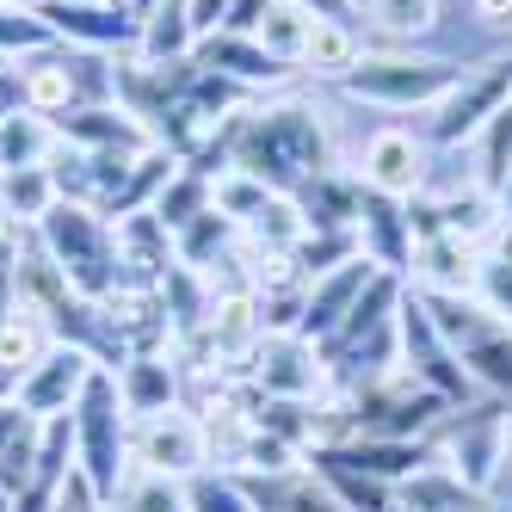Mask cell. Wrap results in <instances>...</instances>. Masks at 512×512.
Segmentation results:
<instances>
[{
  "label": "cell",
  "instance_id": "obj_20",
  "mask_svg": "<svg viewBox=\"0 0 512 512\" xmlns=\"http://www.w3.org/2000/svg\"><path fill=\"white\" fill-rule=\"evenodd\" d=\"M44 44H56V31L44 25V13L0 7V50H44Z\"/></svg>",
  "mask_w": 512,
  "mask_h": 512
},
{
  "label": "cell",
  "instance_id": "obj_1",
  "mask_svg": "<svg viewBox=\"0 0 512 512\" xmlns=\"http://www.w3.org/2000/svg\"><path fill=\"white\" fill-rule=\"evenodd\" d=\"M44 253L62 266V278L81 290L87 303H99L124 272H118V235H112V216L99 204H75V198H56V210L38 223Z\"/></svg>",
  "mask_w": 512,
  "mask_h": 512
},
{
  "label": "cell",
  "instance_id": "obj_4",
  "mask_svg": "<svg viewBox=\"0 0 512 512\" xmlns=\"http://www.w3.org/2000/svg\"><path fill=\"white\" fill-rule=\"evenodd\" d=\"M99 371V358L87 352V346H68V340H56L31 371L19 377V389H13V401L31 414V420H62V414H75V401H81V389H87V377Z\"/></svg>",
  "mask_w": 512,
  "mask_h": 512
},
{
  "label": "cell",
  "instance_id": "obj_11",
  "mask_svg": "<svg viewBox=\"0 0 512 512\" xmlns=\"http://www.w3.org/2000/svg\"><path fill=\"white\" fill-rule=\"evenodd\" d=\"M414 272L432 284V290H475V278H482V266H475V241L463 235H420L414 241Z\"/></svg>",
  "mask_w": 512,
  "mask_h": 512
},
{
  "label": "cell",
  "instance_id": "obj_3",
  "mask_svg": "<svg viewBox=\"0 0 512 512\" xmlns=\"http://www.w3.org/2000/svg\"><path fill=\"white\" fill-rule=\"evenodd\" d=\"M210 463V432L198 414L167 408V414H142L130 420V469H161V475H198Z\"/></svg>",
  "mask_w": 512,
  "mask_h": 512
},
{
  "label": "cell",
  "instance_id": "obj_12",
  "mask_svg": "<svg viewBox=\"0 0 512 512\" xmlns=\"http://www.w3.org/2000/svg\"><path fill=\"white\" fill-rule=\"evenodd\" d=\"M315 19L321 13H309L303 0H266V19L253 25V44H260L278 68H290V62H303V44H309Z\"/></svg>",
  "mask_w": 512,
  "mask_h": 512
},
{
  "label": "cell",
  "instance_id": "obj_15",
  "mask_svg": "<svg viewBox=\"0 0 512 512\" xmlns=\"http://www.w3.org/2000/svg\"><path fill=\"white\" fill-rule=\"evenodd\" d=\"M204 179H210V210H216V216H229L235 229H247L253 216L266 210V198L278 192V186H266L260 173H247V167H235V161H229V167H216V173H204Z\"/></svg>",
  "mask_w": 512,
  "mask_h": 512
},
{
  "label": "cell",
  "instance_id": "obj_19",
  "mask_svg": "<svg viewBox=\"0 0 512 512\" xmlns=\"http://www.w3.org/2000/svg\"><path fill=\"white\" fill-rule=\"evenodd\" d=\"M401 506H408V512H463L469 494L457 482H445V475H420V482L401 488Z\"/></svg>",
  "mask_w": 512,
  "mask_h": 512
},
{
  "label": "cell",
  "instance_id": "obj_14",
  "mask_svg": "<svg viewBox=\"0 0 512 512\" xmlns=\"http://www.w3.org/2000/svg\"><path fill=\"white\" fill-rule=\"evenodd\" d=\"M364 62V50H358V31L346 25V19H315V31H309V44H303V75H315V81H346L352 68Z\"/></svg>",
  "mask_w": 512,
  "mask_h": 512
},
{
  "label": "cell",
  "instance_id": "obj_7",
  "mask_svg": "<svg viewBox=\"0 0 512 512\" xmlns=\"http://www.w3.org/2000/svg\"><path fill=\"white\" fill-rule=\"evenodd\" d=\"M358 173H364V186L377 198H414L426 186V142L414 130H377L364 142Z\"/></svg>",
  "mask_w": 512,
  "mask_h": 512
},
{
  "label": "cell",
  "instance_id": "obj_23",
  "mask_svg": "<svg viewBox=\"0 0 512 512\" xmlns=\"http://www.w3.org/2000/svg\"><path fill=\"white\" fill-rule=\"evenodd\" d=\"M475 13H482L494 31H512V0H475Z\"/></svg>",
  "mask_w": 512,
  "mask_h": 512
},
{
  "label": "cell",
  "instance_id": "obj_17",
  "mask_svg": "<svg viewBox=\"0 0 512 512\" xmlns=\"http://www.w3.org/2000/svg\"><path fill=\"white\" fill-rule=\"evenodd\" d=\"M186 512H253V500L229 469H198L186 475Z\"/></svg>",
  "mask_w": 512,
  "mask_h": 512
},
{
  "label": "cell",
  "instance_id": "obj_21",
  "mask_svg": "<svg viewBox=\"0 0 512 512\" xmlns=\"http://www.w3.org/2000/svg\"><path fill=\"white\" fill-rule=\"evenodd\" d=\"M50 512H105V494L87 482L81 469H68L56 482V494H50Z\"/></svg>",
  "mask_w": 512,
  "mask_h": 512
},
{
  "label": "cell",
  "instance_id": "obj_25",
  "mask_svg": "<svg viewBox=\"0 0 512 512\" xmlns=\"http://www.w3.org/2000/svg\"><path fill=\"white\" fill-rule=\"evenodd\" d=\"M0 7H13V13H44V0H0Z\"/></svg>",
  "mask_w": 512,
  "mask_h": 512
},
{
  "label": "cell",
  "instance_id": "obj_26",
  "mask_svg": "<svg viewBox=\"0 0 512 512\" xmlns=\"http://www.w3.org/2000/svg\"><path fill=\"white\" fill-rule=\"evenodd\" d=\"M62 7H118V0H62Z\"/></svg>",
  "mask_w": 512,
  "mask_h": 512
},
{
  "label": "cell",
  "instance_id": "obj_24",
  "mask_svg": "<svg viewBox=\"0 0 512 512\" xmlns=\"http://www.w3.org/2000/svg\"><path fill=\"white\" fill-rule=\"evenodd\" d=\"M494 253H500L494 266H512V229H500V235H494Z\"/></svg>",
  "mask_w": 512,
  "mask_h": 512
},
{
  "label": "cell",
  "instance_id": "obj_6",
  "mask_svg": "<svg viewBox=\"0 0 512 512\" xmlns=\"http://www.w3.org/2000/svg\"><path fill=\"white\" fill-rule=\"evenodd\" d=\"M253 358V383L266 389V401H309L321 389V358L303 334H260Z\"/></svg>",
  "mask_w": 512,
  "mask_h": 512
},
{
  "label": "cell",
  "instance_id": "obj_18",
  "mask_svg": "<svg viewBox=\"0 0 512 512\" xmlns=\"http://www.w3.org/2000/svg\"><path fill=\"white\" fill-rule=\"evenodd\" d=\"M371 19L389 31V38H420L438 19V0H371Z\"/></svg>",
  "mask_w": 512,
  "mask_h": 512
},
{
  "label": "cell",
  "instance_id": "obj_10",
  "mask_svg": "<svg viewBox=\"0 0 512 512\" xmlns=\"http://www.w3.org/2000/svg\"><path fill=\"white\" fill-rule=\"evenodd\" d=\"M204 75H223V81H235V87H272L278 81V62L253 44V38H235V31H216V38H204L198 44V56H192Z\"/></svg>",
  "mask_w": 512,
  "mask_h": 512
},
{
  "label": "cell",
  "instance_id": "obj_13",
  "mask_svg": "<svg viewBox=\"0 0 512 512\" xmlns=\"http://www.w3.org/2000/svg\"><path fill=\"white\" fill-rule=\"evenodd\" d=\"M56 142H62V136H56V124L19 105V112L0 118V173H19V167H50Z\"/></svg>",
  "mask_w": 512,
  "mask_h": 512
},
{
  "label": "cell",
  "instance_id": "obj_2",
  "mask_svg": "<svg viewBox=\"0 0 512 512\" xmlns=\"http://www.w3.org/2000/svg\"><path fill=\"white\" fill-rule=\"evenodd\" d=\"M75 469L87 482L112 500L124 469H130V414H124V395H118V371L112 364H99L87 377L81 401H75Z\"/></svg>",
  "mask_w": 512,
  "mask_h": 512
},
{
  "label": "cell",
  "instance_id": "obj_9",
  "mask_svg": "<svg viewBox=\"0 0 512 512\" xmlns=\"http://www.w3.org/2000/svg\"><path fill=\"white\" fill-rule=\"evenodd\" d=\"M118 395H124V414L142 420V414H167L179 408V395H186V377H179L173 358H155V352H136L118 364Z\"/></svg>",
  "mask_w": 512,
  "mask_h": 512
},
{
  "label": "cell",
  "instance_id": "obj_22",
  "mask_svg": "<svg viewBox=\"0 0 512 512\" xmlns=\"http://www.w3.org/2000/svg\"><path fill=\"white\" fill-rule=\"evenodd\" d=\"M482 358V371L494 377V383H512V340H500V346H488V352H475Z\"/></svg>",
  "mask_w": 512,
  "mask_h": 512
},
{
  "label": "cell",
  "instance_id": "obj_5",
  "mask_svg": "<svg viewBox=\"0 0 512 512\" xmlns=\"http://www.w3.org/2000/svg\"><path fill=\"white\" fill-rule=\"evenodd\" d=\"M352 93L377 99V105H414V99H438L451 93L457 75L445 62H414V56H364L352 75H346Z\"/></svg>",
  "mask_w": 512,
  "mask_h": 512
},
{
  "label": "cell",
  "instance_id": "obj_8",
  "mask_svg": "<svg viewBox=\"0 0 512 512\" xmlns=\"http://www.w3.org/2000/svg\"><path fill=\"white\" fill-rule=\"evenodd\" d=\"M377 278V260H346V266H334V272H321V278H309V297H303V327L297 334L303 340H327L334 327L352 315V303L364 297V284Z\"/></svg>",
  "mask_w": 512,
  "mask_h": 512
},
{
  "label": "cell",
  "instance_id": "obj_16",
  "mask_svg": "<svg viewBox=\"0 0 512 512\" xmlns=\"http://www.w3.org/2000/svg\"><path fill=\"white\" fill-rule=\"evenodd\" d=\"M112 512H186V482L161 469H124Z\"/></svg>",
  "mask_w": 512,
  "mask_h": 512
}]
</instances>
